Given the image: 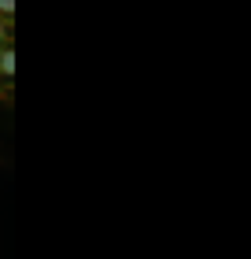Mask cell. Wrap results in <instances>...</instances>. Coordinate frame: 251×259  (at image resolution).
I'll return each mask as SVG.
<instances>
[{
	"mask_svg": "<svg viewBox=\"0 0 251 259\" xmlns=\"http://www.w3.org/2000/svg\"><path fill=\"white\" fill-rule=\"evenodd\" d=\"M0 74H15V52H0Z\"/></svg>",
	"mask_w": 251,
	"mask_h": 259,
	"instance_id": "6da1fadb",
	"label": "cell"
},
{
	"mask_svg": "<svg viewBox=\"0 0 251 259\" xmlns=\"http://www.w3.org/2000/svg\"><path fill=\"white\" fill-rule=\"evenodd\" d=\"M0 11H4V15H11V11H15V0H0Z\"/></svg>",
	"mask_w": 251,
	"mask_h": 259,
	"instance_id": "7a4b0ae2",
	"label": "cell"
}]
</instances>
